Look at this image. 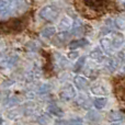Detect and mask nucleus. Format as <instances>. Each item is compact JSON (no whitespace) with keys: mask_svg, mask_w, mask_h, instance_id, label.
<instances>
[{"mask_svg":"<svg viewBox=\"0 0 125 125\" xmlns=\"http://www.w3.org/2000/svg\"><path fill=\"white\" fill-rule=\"evenodd\" d=\"M39 15L42 20L47 22H53L58 18L59 15V9L54 4H48L45 6L40 10Z\"/></svg>","mask_w":125,"mask_h":125,"instance_id":"1","label":"nucleus"},{"mask_svg":"<svg viewBox=\"0 0 125 125\" xmlns=\"http://www.w3.org/2000/svg\"><path fill=\"white\" fill-rule=\"evenodd\" d=\"M77 92H76V87L73 84L68 83L66 86H64L59 91V98L65 102L71 101L73 98H76Z\"/></svg>","mask_w":125,"mask_h":125,"instance_id":"2","label":"nucleus"},{"mask_svg":"<svg viewBox=\"0 0 125 125\" xmlns=\"http://www.w3.org/2000/svg\"><path fill=\"white\" fill-rule=\"evenodd\" d=\"M19 56L15 54H4L0 57V67L2 68H12L17 65Z\"/></svg>","mask_w":125,"mask_h":125,"instance_id":"3","label":"nucleus"},{"mask_svg":"<svg viewBox=\"0 0 125 125\" xmlns=\"http://www.w3.org/2000/svg\"><path fill=\"white\" fill-rule=\"evenodd\" d=\"M83 3L94 11H102L109 6V0H83Z\"/></svg>","mask_w":125,"mask_h":125,"instance_id":"4","label":"nucleus"},{"mask_svg":"<svg viewBox=\"0 0 125 125\" xmlns=\"http://www.w3.org/2000/svg\"><path fill=\"white\" fill-rule=\"evenodd\" d=\"M91 92L95 95H106L110 92V89L106 86V83H103L102 81H98L90 88Z\"/></svg>","mask_w":125,"mask_h":125,"instance_id":"5","label":"nucleus"},{"mask_svg":"<svg viewBox=\"0 0 125 125\" xmlns=\"http://www.w3.org/2000/svg\"><path fill=\"white\" fill-rule=\"evenodd\" d=\"M100 46H101V50L103 53L105 54H111L114 50L112 45V42H111L110 36H104L100 40Z\"/></svg>","mask_w":125,"mask_h":125,"instance_id":"6","label":"nucleus"},{"mask_svg":"<svg viewBox=\"0 0 125 125\" xmlns=\"http://www.w3.org/2000/svg\"><path fill=\"white\" fill-rule=\"evenodd\" d=\"M73 84L79 90H84V89H87L89 87V80L87 78H84L83 76L77 75L73 77Z\"/></svg>","mask_w":125,"mask_h":125,"instance_id":"7","label":"nucleus"},{"mask_svg":"<svg viewBox=\"0 0 125 125\" xmlns=\"http://www.w3.org/2000/svg\"><path fill=\"white\" fill-rule=\"evenodd\" d=\"M76 104L83 109H89L91 106V104H93V103H91L89 97H87L83 93H80V94H78L77 98H76Z\"/></svg>","mask_w":125,"mask_h":125,"instance_id":"8","label":"nucleus"},{"mask_svg":"<svg viewBox=\"0 0 125 125\" xmlns=\"http://www.w3.org/2000/svg\"><path fill=\"white\" fill-rule=\"evenodd\" d=\"M73 22L71 21V19L69 17H64L62 19L59 21V24H58V31L59 33L62 32H67L69 29L73 28Z\"/></svg>","mask_w":125,"mask_h":125,"instance_id":"9","label":"nucleus"},{"mask_svg":"<svg viewBox=\"0 0 125 125\" xmlns=\"http://www.w3.org/2000/svg\"><path fill=\"white\" fill-rule=\"evenodd\" d=\"M110 39H111V42H112V45L114 48H120L124 42V36L121 33H117V32H113L111 34Z\"/></svg>","mask_w":125,"mask_h":125,"instance_id":"10","label":"nucleus"},{"mask_svg":"<svg viewBox=\"0 0 125 125\" xmlns=\"http://www.w3.org/2000/svg\"><path fill=\"white\" fill-rule=\"evenodd\" d=\"M89 41L87 39H79V40H75V41H71L70 43L68 44V48L70 51H76L78 48H81L83 46L88 45Z\"/></svg>","mask_w":125,"mask_h":125,"instance_id":"11","label":"nucleus"},{"mask_svg":"<svg viewBox=\"0 0 125 125\" xmlns=\"http://www.w3.org/2000/svg\"><path fill=\"white\" fill-rule=\"evenodd\" d=\"M90 57L93 59V61H97L99 62H105V59L108 58V57H105L103 55V52L100 51V48H98V47L94 48V50L90 53Z\"/></svg>","mask_w":125,"mask_h":125,"instance_id":"12","label":"nucleus"},{"mask_svg":"<svg viewBox=\"0 0 125 125\" xmlns=\"http://www.w3.org/2000/svg\"><path fill=\"white\" fill-rule=\"evenodd\" d=\"M56 31H57V29L53 25L46 26V28H44L43 30L41 31V36L43 37V39H51V37H53L56 34Z\"/></svg>","mask_w":125,"mask_h":125,"instance_id":"13","label":"nucleus"},{"mask_svg":"<svg viewBox=\"0 0 125 125\" xmlns=\"http://www.w3.org/2000/svg\"><path fill=\"white\" fill-rule=\"evenodd\" d=\"M47 113H50V114L54 115V116H57V117H62V115H64L62 110L57 104H51L47 108Z\"/></svg>","mask_w":125,"mask_h":125,"instance_id":"14","label":"nucleus"},{"mask_svg":"<svg viewBox=\"0 0 125 125\" xmlns=\"http://www.w3.org/2000/svg\"><path fill=\"white\" fill-rule=\"evenodd\" d=\"M92 103H93V105H94L95 109L102 110V109H104L106 106V104H108V99H106L105 97L95 98V99L92 101Z\"/></svg>","mask_w":125,"mask_h":125,"instance_id":"15","label":"nucleus"},{"mask_svg":"<svg viewBox=\"0 0 125 125\" xmlns=\"http://www.w3.org/2000/svg\"><path fill=\"white\" fill-rule=\"evenodd\" d=\"M108 119L110 121H121L123 119V114H122L120 111H111L108 114Z\"/></svg>","mask_w":125,"mask_h":125,"instance_id":"16","label":"nucleus"},{"mask_svg":"<svg viewBox=\"0 0 125 125\" xmlns=\"http://www.w3.org/2000/svg\"><path fill=\"white\" fill-rule=\"evenodd\" d=\"M104 65H105V67L109 69L110 71H114L115 69L117 68V64H116V61L113 58H106L105 62H104Z\"/></svg>","mask_w":125,"mask_h":125,"instance_id":"17","label":"nucleus"},{"mask_svg":"<svg viewBox=\"0 0 125 125\" xmlns=\"http://www.w3.org/2000/svg\"><path fill=\"white\" fill-rule=\"evenodd\" d=\"M51 91V86L48 83H43L41 84V86L39 87V89H37V93L41 95L43 94H46V93H48Z\"/></svg>","mask_w":125,"mask_h":125,"instance_id":"18","label":"nucleus"},{"mask_svg":"<svg viewBox=\"0 0 125 125\" xmlns=\"http://www.w3.org/2000/svg\"><path fill=\"white\" fill-rule=\"evenodd\" d=\"M19 102H20V100L17 97H12V98H9L8 100H6V104L4 105L8 106V108H12V106L17 105Z\"/></svg>","mask_w":125,"mask_h":125,"instance_id":"19","label":"nucleus"},{"mask_svg":"<svg viewBox=\"0 0 125 125\" xmlns=\"http://www.w3.org/2000/svg\"><path fill=\"white\" fill-rule=\"evenodd\" d=\"M37 122H39L40 125H48V124H50V122H51V119H50V116H48V115L43 114L42 116L39 117Z\"/></svg>","mask_w":125,"mask_h":125,"instance_id":"20","label":"nucleus"},{"mask_svg":"<svg viewBox=\"0 0 125 125\" xmlns=\"http://www.w3.org/2000/svg\"><path fill=\"white\" fill-rule=\"evenodd\" d=\"M56 56H57V58H56V62H57V64H58V66L59 67H65L67 65V58L66 57H64L61 54H56Z\"/></svg>","mask_w":125,"mask_h":125,"instance_id":"21","label":"nucleus"},{"mask_svg":"<svg viewBox=\"0 0 125 125\" xmlns=\"http://www.w3.org/2000/svg\"><path fill=\"white\" fill-rule=\"evenodd\" d=\"M84 62H86V56H82V57H80V58H78L77 62H76V65H75V69L76 70L81 69L82 67L84 66Z\"/></svg>","mask_w":125,"mask_h":125,"instance_id":"22","label":"nucleus"},{"mask_svg":"<svg viewBox=\"0 0 125 125\" xmlns=\"http://www.w3.org/2000/svg\"><path fill=\"white\" fill-rule=\"evenodd\" d=\"M78 56H79V54H78L77 51H70V52L68 53V58L69 59H77Z\"/></svg>","mask_w":125,"mask_h":125,"instance_id":"23","label":"nucleus"},{"mask_svg":"<svg viewBox=\"0 0 125 125\" xmlns=\"http://www.w3.org/2000/svg\"><path fill=\"white\" fill-rule=\"evenodd\" d=\"M68 125H84L82 121H77V120H71L68 122Z\"/></svg>","mask_w":125,"mask_h":125,"instance_id":"24","label":"nucleus"},{"mask_svg":"<svg viewBox=\"0 0 125 125\" xmlns=\"http://www.w3.org/2000/svg\"><path fill=\"white\" fill-rule=\"evenodd\" d=\"M55 125H68V122H65V121H58Z\"/></svg>","mask_w":125,"mask_h":125,"instance_id":"25","label":"nucleus"},{"mask_svg":"<svg viewBox=\"0 0 125 125\" xmlns=\"http://www.w3.org/2000/svg\"><path fill=\"white\" fill-rule=\"evenodd\" d=\"M3 119H2V117H0V125H2V124H3Z\"/></svg>","mask_w":125,"mask_h":125,"instance_id":"26","label":"nucleus"},{"mask_svg":"<svg viewBox=\"0 0 125 125\" xmlns=\"http://www.w3.org/2000/svg\"><path fill=\"white\" fill-rule=\"evenodd\" d=\"M110 125H121L120 123H112V124H110Z\"/></svg>","mask_w":125,"mask_h":125,"instance_id":"27","label":"nucleus"},{"mask_svg":"<svg viewBox=\"0 0 125 125\" xmlns=\"http://www.w3.org/2000/svg\"><path fill=\"white\" fill-rule=\"evenodd\" d=\"M123 6L125 7V0H123Z\"/></svg>","mask_w":125,"mask_h":125,"instance_id":"28","label":"nucleus"}]
</instances>
